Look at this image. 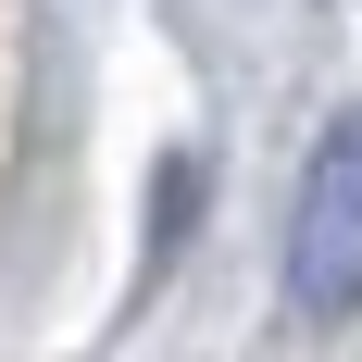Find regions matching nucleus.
I'll return each instance as SVG.
<instances>
[{
  "label": "nucleus",
  "instance_id": "1",
  "mask_svg": "<svg viewBox=\"0 0 362 362\" xmlns=\"http://www.w3.org/2000/svg\"><path fill=\"white\" fill-rule=\"evenodd\" d=\"M288 300H300V313H350V300H362V112H337L325 150H313V175H300Z\"/></svg>",
  "mask_w": 362,
  "mask_h": 362
}]
</instances>
